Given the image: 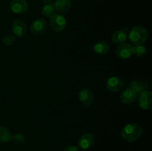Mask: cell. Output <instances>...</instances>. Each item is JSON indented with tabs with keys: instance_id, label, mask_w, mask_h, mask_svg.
<instances>
[{
	"instance_id": "obj_1",
	"label": "cell",
	"mask_w": 152,
	"mask_h": 151,
	"mask_svg": "<svg viewBox=\"0 0 152 151\" xmlns=\"http://www.w3.org/2000/svg\"><path fill=\"white\" fill-rule=\"evenodd\" d=\"M142 133V128L136 123L126 124L121 130V136L128 142H133L137 140Z\"/></svg>"
},
{
	"instance_id": "obj_2",
	"label": "cell",
	"mask_w": 152,
	"mask_h": 151,
	"mask_svg": "<svg viewBox=\"0 0 152 151\" xmlns=\"http://www.w3.org/2000/svg\"><path fill=\"white\" fill-rule=\"evenodd\" d=\"M148 32L142 26H136L132 28L128 35V38L134 45H141L147 41Z\"/></svg>"
},
{
	"instance_id": "obj_3",
	"label": "cell",
	"mask_w": 152,
	"mask_h": 151,
	"mask_svg": "<svg viewBox=\"0 0 152 151\" xmlns=\"http://www.w3.org/2000/svg\"><path fill=\"white\" fill-rule=\"evenodd\" d=\"M50 25L53 30L61 32L66 28L67 20L63 15L60 13H54L50 18Z\"/></svg>"
},
{
	"instance_id": "obj_4",
	"label": "cell",
	"mask_w": 152,
	"mask_h": 151,
	"mask_svg": "<svg viewBox=\"0 0 152 151\" xmlns=\"http://www.w3.org/2000/svg\"><path fill=\"white\" fill-rule=\"evenodd\" d=\"M137 102L139 106L143 110H151L152 107V93L149 90H145L138 94Z\"/></svg>"
},
{
	"instance_id": "obj_5",
	"label": "cell",
	"mask_w": 152,
	"mask_h": 151,
	"mask_svg": "<svg viewBox=\"0 0 152 151\" xmlns=\"http://www.w3.org/2000/svg\"><path fill=\"white\" fill-rule=\"evenodd\" d=\"M29 4L26 0H12L10 3V9L16 14H24L28 11Z\"/></svg>"
},
{
	"instance_id": "obj_6",
	"label": "cell",
	"mask_w": 152,
	"mask_h": 151,
	"mask_svg": "<svg viewBox=\"0 0 152 151\" xmlns=\"http://www.w3.org/2000/svg\"><path fill=\"white\" fill-rule=\"evenodd\" d=\"M116 55L120 59H127L133 55V46L129 43L119 44L116 50Z\"/></svg>"
},
{
	"instance_id": "obj_7",
	"label": "cell",
	"mask_w": 152,
	"mask_h": 151,
	"mask_svg": "<svg viewBox=\"0 0 152 151\" xmlns=\"http://www.w3.org/2000/svg\"><path fill=\"white\" fill-rule=\"evenodd\" d=\"M124 86V82L123 79H121L119 77L112 76L111 78H108L105 82V87L109 91L111 92H118Z\"/></svg>"
},
{
	"instance_id": "obj_8",
	"label": "cell",
	"mask_w": 152,
	"mask_h": 151,
	"mask_svg": "<svg viewBox=\"0 0 152 151\" xmlns=\"http://www.w3.org/2000/svg\"><path fill=\"white\" fill-rule=\"evenodd\" d=\"M47 23L44 19H38L32 22L31 27H30V30L34 35L39 36L42 35L45 32V30H47Z\"/></svg>"
},
{
	"instance_id": "obj_9",
	"label": "cell",
	"mask_w": 152,
	"mask_h": 151,
	"mask_svg": "<svg viewBox=\"0 0 152 151\" xmlns=\"http://www.w3.org/2000/svg\"><path fill=\"white\" fill-rule=\"evenodd\" d=\"M79 100L83 105L86 106H91L94 100V96L93 93L88 89H82L79 92Z\"/></svg>"
},
{
	"instance_id": "obj_10",
	"label": "cell",
	"mask_w": 152,
	"mask_h": 151,
	"mask_svg": "<svg viewBox=\"0 0 152 151\" xmlns=\"http://www.w3.org/2000/svg\"><path fill=\"white\" fill-rule=\"evenodd\" d=\"M94 143V137L91 133H86L81 136L78 142L79 147L83 150H88L91 147Z\"/></svg>"
},
{
	"instance_id": "obj_11",
	"label": "cell",
	"mask_w": 152,
	"mask_h": 151,
	"mask_svg": "<svg viewBox=\"0 0 152 151\" xmlns=\"http://www.w3.org/2000/svg\"><path fill=\"white\" fill-rule=\"evenodd\" d=\"M12 31L16 36H24L26 34L27 26L23 21L20 19H16L12 25Z\"/></svg>"
},
{
	"instance_id": "obj_12",
	"label": "cell",
	"mask_w": 152,
	"mask_h": 151,
	"mask_svg": "<svg viewBox=\"0 0 152 151\" xmlns=\"http://www.w3.org/2000/svg\"><path fill=\"white\" fill-rule=\"evenodd\" d=\"M137 96V94L134 90L130 88L126 89L120 95V101L125 105H130L134 102Z\"/></svg>"
},
{
	"instance_id": "obj_13",
	"label": "cell",
	"mask_w": 152,
	"mask_h": 151,
	"mask_svg": "<svg viewBox=\"0 0 152 151\" xmlns=\"http://www.w3.org/2000/svg\"><path fill=\"white\" fill-rule=\"evenodd\" d=\"M130 89L135 92L137 94L145 90H148L149 87V84L146 81H137V80H132L129 84Z\"/></svg>"
},
{
	"instance_id": "obj_14",
	"label": "cell",
	"mask_w": 152,
	"mask_h": 151,
	"mask_svg": "<svg viewBox=\"0 0 152 151\" xmlns=\"http://www.w3.org/2000/svg\"><path fill=\"white\" fill-rule=\"evenodd\" d=\"M55 11L58 13H65L71 9V0H56L53 3Z\"/></svg>"
},
{
	"instance_id": "obj_15",
	"label": "cell",
	"mask_w": 152,
	"mask_h": 151,
	"mask_svg": "<svg viewBox=\"0 0 152 151\" xmlns=\"http://www.w3.org/2000/svg\"><path fill=\"white\" fill-rule=\"evenodd\" d=\"M111 40L116 44H120L126 42L128 39V33L125 29L118 30L114 32L111 35Z\"/></svg>"
},
{
	"instance_id": "obj_16",
	"label": "cell",
	"mask_w": 152,
	"mask_h": 151,
	"mask_svg": "<svg viewBox=\"0 0 152 151\" xmlns=\"http://www.w3.org/2000/svg\"><path fill=\"white\" fill-rule=\"evenodd\" d=\"M42 13L47 18H50L55 13L54 6L52 0H44L43 6L42 8Z\"/></svg>"
},
{
	"instance_id": "obj_17",
	"label": "cell",
	"mask_w": 152,
	"mask_h": 151,
	"mask_svg": "<svg viewBox=\"0 0 152 151\" xmlns=\"http://www.w3.org/2000/svg\"><path fill=\"white\" fill-rule=\"evenodd\" d=\"M94 51L98 55H105L108 53L110 50V46L108 42L105 41H99L96 42L94 46Z\"/></svg>"
},
{
	"instance_id": "obj_18",
	"label": "cell",
	"mask_w": 152,
	"mask_h": 151,
	"mask_svg": "<svg viewBox=\"0 0 152 151\" xmlns=\"http://www.w3.org/2000/svg\"><path fill=\"white\" fill-rule=\"evenodd\" d=\"M12 139V134L10 130L7 127L0 126V142L7 143Z\"/></svg>"
},
{
	"instance_id": "obj_19",
	"label": "cell",
	"mask_w": 152,
	"mask_h": 151,
	"mask_svg": "<svg viewBox=\"0 0 152 151\" xmlns=\"http://www.w3.org/2000/svg\"><path fill=\"white\" fill-rule=\"evenodd\" d=\"M146 48L142 44L141 45H135L133 47V54L137 57H141L146 53Z\"/></svg>"
},
{
	"instance_id": "obj_20",
	"label": "cell",
	"mask_w": 152,
	"mask_h": 151,
	"mask_svg": "<svg viewBox=\"0 0 152 151\" xmlns=\"http://www.w3.org/2000/svg\"><path fill=\"white\" fill-rule=\"evenodd\" d=\"M11 140L13 141V142L15 144L22 145L25 142V138L22 133H15L13 136H12Z\"/></svg>"
},
{
	"instance_id": "obj_21",
	"label": "cell",
	"mask_w": 152,
	"mask_h": 151,
	"mask_svg": "<svg viewBox=\"0 0 152 151\" xmlns=\"http://www.w3.org/2000/svg\"><path fill=\"white\" fill-rule=\"evenodd\" d=\"M16 41V37L13 35H11V34H9V35L5 36L3 37L2 38V42L4 43L5 45L10 46L13 44Z\"/></svg>"
},
{
	"instance_id": "obj_22",
	"label": "cell",
	"mask_w": 152,
	"mask_h": 151,
	"mask_svg": "<svg viewBox=\"0 0 152 151\" xmlns=\"http://www.w3.org/2000/svg\"><path fill=\"white\" fill-rule=\"evenodd\" d=\"M62 151H80L77 147L74 146V145H71V146H68L65 148Z\"/></svg>"
},
{
	"instance_id": "obj_23",
	"label": "cell",
	"mask_w": 152,
	"mask_h": 151,
	"mask_svg": "<svg viewBox=\"0 0 152 151\" xmlns=\"http://www.w3.org/2000/svg\"><path fill=\"white\" fill-rule=\"evenodd\" d=\"M0 100H1V96H0Z\"/></svg>"
}]
</instances>
